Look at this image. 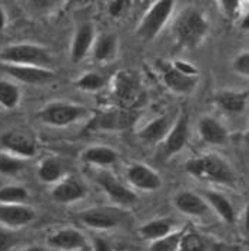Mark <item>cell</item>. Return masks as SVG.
Listing matches in <instances>:
<instances>
[{"label":"cell","mask_w":249,"mask_h":251,"mask_svg":"<svg viewBox=\"0 0 249 251\" xmlns=\"http://www.w3.org/2000/svg\"><path fill=\"white\" fill-rule=\"evenodd\" d=\"M93 58L97 62H109L115 58L117 52V38L113 33H103L95 38L93 42Z\"/></svg>","instance_id":"cell-26"},{"label":"cell","mask_w":249,"mask_h":251,"mask_svg":"<svg viewBox=\"0 0 249 251\" xmlns=\"http://www.w3.org/2000/svg\"><path fill=\"white\" fill-rule=\"evenodd\" d=\"M175 231L173 228V223L168 218H156V220H151L145 224H142L137 230V234L142 240L145 241H156L168 234Z\"/></svg>","instance_id":"cell-25"},{"label":"cell","mask_w":249,"mask_h":251,"mask_svg":"<svg viewBox=\"0 0 249 251\" xmlns=\"http://www.w3.org/2000/svg\"><path fill=\"white\" fill-rule=\"evenodd\" d=\"M96 182L109 197V200L116 205H123V207L128 205L129 207V205H134L139 201L137 194L134 193L131 188H128L125 184H122L115 175L108 173V171L97 173Z\"/></svg>","instance_id":"cell-10"},{"label":"cell","mask_w":249,"mask_h":251,"mask_svg":"<svg viewBox=\"0 0 249 251\" xmlns=\"http://www.w3.org/2000/svg\"><path fill=\"white\" fill-rule=\"evenodd\" d=\"M92 115L86 106L72 102H52L38 112V118L49 126L65 128Z\"/></svg>","instance_id":"cell-5"},{"label":"cell","mask_w":249,"mask_h":251,"mask_svg":"<svg viewBox=\"0 0 249 251\" xmlns=\"http://www.w3.org/2000/svg\"><path fill=\"white\" fill-rule=\"evenodd\" d=\"M183 231L185 230H175L171 234L152 241L149 244V251H178Z\"/></svg>","instance_id":"cell-32"},{"label":"cell","mask_w":249,"mask_h":251,"mask_svg":"<svg viewBox=\"0 0 249 251\" xmlns=\"http://www.w3.org/2000/svg\"><path fill=\"white\" fill-rule=\"evenodd\" d=\"M173 207L179 213L189 215V217H206L211 213L209 205L206 204L205 198L193 191H181L173 197Z\"/></svg>","instance_id":"cell-17"},{"label":"cell","mask_w":249,"mask_h":251,"mask_svg":"<svg viewBox=\"0 0 249 251\" xmlns=\"http://www.w3.org/2000/svg\"><path fill=\"white\" fill-rule=\"evenodd\" d=\"M92 251H113V247L100 237H95L92 241Z\"/></svg>","instance_id":"cell-38"},{"label":"cell","mask_w":249,"mask_h":251,"mask_svg":"<svg viewBox=\"0 0 249 251\" xmlns=\"http://www.w3.org/2000/svg\"><path fill=\"white\" fill-rule=\"evenodd\" d=\"M47 247L59 251H89L91 244L86 235L77 228L66 227L47 235Z\"/></svg>","instance_id":"cell-11"},{"label":"cell","mask_w":249,"mask_h":251,"mask_svg":"<svg viewBox=\"0 0 249 251\" xmlns=\"http://www.w3.org/2000/svg\"><path fill=\"white\" fill-rule=\"evenodd\" d=\"M0 68L6 75L26 85H45L56 79V74L47 68L13 66V65H0Z\"/></svg>","instance_id":"cell-15"},{"label":"cell","mask_w":249,"mask_h":251,"mask_svg":"<svg viewBox=\"0 0 249 251\" xmlns=\"http://www.w3.org/2000/svg\"><path fill=\"white\" fill-rule=\"evenodd\" d=\"M131 7V1L126 0H112L108 3V13L113 18V19H119L122 18Z\"/></svg>","instance_id":"cell-36"},{"label":"cell","mask_w":249,"mask_h":251,"mask_svg":"<svg viewBox=\"0 0 249 251\" xmlns=\"http://www.w3.org/2000/svg\"><path fill=\"white\" fill-rule=\"evenodd\" d=\"M75 86L80 91H86V92H95L100 91L105 86V77L96 72H88L85 75L77 79L75 82Z\"/></svg>","instance_id":"cell-33"},{"label":"cell","mask_w":249,"mask_h":251,"mask_svg":"<svg viewBox=\"0 0 249 251\" xmlns=\"http://www.w3.org/2000/svg\"><path fill=\"white\" fill-rule=\"evenodd\" d=\"M82 159L91 165H97V167H109L117 162L119 155L115 150L106 145H93L89 147L83 151Z\"/></svg>","instance_id":"cell-24"},{"label":"cell","mask_w":249,"mask_h":251,"mask_svg":"<svg viewBox=\"0 0 249 251\" xmlns=\"http://www.w3.org/2000/svg\"><path fill=\"white\" fill-rule=\"evenodd\" d=\"M198 132L204 142L211 145H224L226 144L229 134L228 129L216 118L209 115L202 116L198 122Z\"/></svg>","instance_id":"cell-20"},{"label":"cell","mask_w":249,"mask_h":251,"mask_svg":"<svg viewBox=\"0 0 249 251\" xmlns=\"http://www.w3.org/2000/svg\"><path fill=\"white\" fill-rule=\"evenodd\" d=\"M189 141V115L182 112L176 118L169 134L162 141V154L165 158L179 154Z\"/></svg>","instance_id":"cell-13"},{"label":"cell","mask_w":249,"mask_h":251,"mask_svg":"<svg viewBox=\"0 0 249 251\" xmlns=\"http://www.w3.org/2000/svg\"><path fill=\"white\" fill-rule=\"evenodd\" d=\"M206 201V204L209 205L213 213L216 214L224 223L233 226L236 223V213L235 208L232 205L229 200L224 195V194L218 193V191H205L202 195Z\"/></svg>","instance_id":"cell-23"},{"label":"cell","mask_w":249,"mask_h":251,"mask_svg":"<svg viewBox=\"0 0 249 251\" xmlns=\"http://www.w3.org/2000/svg\"><path fill=\"white\" fill-rule=\"evenodd\" d=\"M38 178L45 184H58L63 178V165L56 156H47L40 161Z\"/></svg>","instance_id":"cell-27"},{"label":"cell","mask_w":249,"mask_h":251,"mask_svg":"<svg viewBox=\"0 0 249 251\" xmlns=\"http://www.w3.org/2000/svg\"><path fill=\"white\" fill-rule=\"evenodd\" d=\"M22 251H50V249L46 247V246H40V244H32V246H27L24 250Z\"/></svg>","instance_id":"cell-40"},{"label":"cell","mask_w":249,"mask_h":251,"mask_svg":"<svg viewBox=\"0 0 249 251\" xmlns=\"http://www.w3.org/2000/svg\"><path fill=\"white\" fill-rule=\"evenodd\" d=\"M216 106L226 114H242L248 105L247 91H221L215 95Z\"/></svg>","instance_id":"cell-22"},{"label":"cell","mask_w":249,"mask_h":251,"mask_svg":"<svg viewBox=\"0 0 249 251\" xmlns=\"http://www.w3.org/2000/svg\"><path fill=\"white\" fill-rule=\"evenodd\" d=\"M95 42V27L92 23L86 22L77 27L70 48V59L73 63H80L88 56Z\"/></svg>","instance_id":"cell-19"},{"label":"cell","mask_w":249,"mask_h":251,"mask_svg":"<svg viewBox=\"0 0 249 251\" xmlns=\"http://www.w3.org/2000/svg\"><path fill=\"white\" fill-rule=\"evenodd\" d=\"M19 243V237L13 230L0 227V251H12Z\"/></svg>","instance_id":"cell-34"},{"label":"cell","mask_w":249,"mask_h":251,"mask_svg":"<svg viewBox=\"0 0 249 251\" xmlns=\"http://www.w3.org/2000/svg\"><path fill=\"white\" fill-rule=\"evenodd\" d=\"M173 9L175 1L172 0H158L152 3V6L140 20L136 29V35L143 40H152L156 38L172 16Z\"/></svg>","instance_id":"cell-7"},{"label":"cell","mask_w":249,"mask_h":251,"mask_svg":"<svg viewBox=\"0 0 249 251\" xmlns=\"http://www.w3.org/2000/svg\"><path fill=\"white\" fill-rule=\"evenodd\" d=\"M126 179L135 188L142 191H156L162 187V178L145 164H132L126 170Z\"/></svg>","instance_id":"cell-16"},{"label":"cell","mask_w":249,"mask_h":251,"mask_svg":"<svg viewBox=\"0 0 249 251\" xmlns=\"http://www.w3.org/2000/svg\"><path fill=\"white\" fill-rule=\"evenodd\" d=\"M188 174L204 182H212L218 185L233 187L236 176L230 164L218 154H204L191 158L185 164Z\"/></svg>","instance_id":"cell-1"},{"label":"cell","mask_w":249,"mask_h":251,"mask_svg":"<svg viewBox=\"0 0 249 251\" xmlns=\"http://www.w3.org/2000/svg\"><path fill=\"white\" fill-rule=\"evenodd\" d=\"M123 215L116 208H89L79 213V221L89 228L108 231L120 226Z\"/></svg>","instance_id":"cell-12"},{"label":"cell","mask_w":249,"mask_h":251,"mask_svg":"<svg viewBox=\"0 0 249 251\" xmlns=\"http://www.w3.org/2000/svg\"><path fill=\"white\" fill-rule=\"evenodd\" d=\"M139 118L137 111H129V109H122V108H108L103 111H97L95 115L92 116L91 122L88 124L86 129L88 131H125L132 128Z\"/></svg>","instance_id":"cell-6"},{"label":"cell","mask_w":249,"mask_h":251,"mask_svg":"<svg viewBox=\"0 0 249 251\" xmlns=\"http://www.w3.org/2000/svg\"><path fill=\"white\" fill-rule=\"evenodd\" d=\"M38 214L27 204H0V226L9 230H18L30 226Z\"/></svg>","instance_id":"cell-14"},{"label":"cell","mask_w":249,"mask_h":251,"mask_svg":"<svg viewBox=\"0 0 249 251\" xmlns=\"http://www.w3.org/2000/svg\"><path fill=\"white\" fill-rule=\"evenodd\" d=\"M209 32V23L202 12L186 9L179 15L173 25V35L179 46L193 49L198 48Z\"/></svg>","instance_id":"cell-3"},{"label":"cell","mask_w":249,"mask_h":251,"mask_svg":"<svg viewBox=\"0 0 249 251\" xmlns=\"http://www.w3.org/2000/svg\"><path fill=\"white\" fill-rule=\"evenodd\" d=\"M1 65L13 66H36L47 68L52 65L50 52L36 43H15L7 45L0 50Z\"/></svg>","instance_id":"cell-4"},{"label":"cell","mask_w":249,"mask_h":251,"mask_svg":"<svg viewBox=\"0 0 249 251\" xmlns=\"http://www.w3.org/2000/svg\"><path fill=\"white\" fill-rule=\"evenodd\" d=\"M24 168H26L24 159L0 151V175H3V176H18Z\"/></svg>","instance_id":"cell-31"},{"label":"cell","mask_w":249,"mask_h":251,"mask_svg":"<svg viewBox=\"0 0 249 251\" xmlns=\"http://www.w3.org/2000/svg\"><path fill=\"white\" fill-rule=\"evenodd\" d=\"M20 99L22 92L15 82L0 79V106L6 111L16 109L19 106Z\"/></svg>","instance_id":"cell-28"},{"label":"cell","mask_w":249,"mask_h":251,"mask_svg":"<svg viewBox=\"0 0 249 251\" xmlns=\"http://www.w3.org/2000/svg\"><path fill=\"white\" fill-rule=\"evenodd\" d=\"M218 4L222 7V12L225 13V16L232 19L238 12V9L241 6V1H238V0H222Z\"/></svg>","instance_id":"cell-37"},{"label":"cell","mask_w":249,"mask_h":251,"mask_svg":"<svg viewBox=\"0 0 249 251\" xmlns=\"http://www.w3.org/2000/svg\"><path fill=\"white\" fill-rule=\"evenodd\" d=\"M159 69L165 86L176 95H189L198 86V76L181 71L173 62H160Z\"/></svg>","instance_id":"cell-8"},{"label":"cell","mask_w":249,"mask_h":251,"mask_svg":"<svg viewBox=\"0 0 249 251\" xmlns=\"http://www.w3.org/2000/svg\"><path fill=\"white\" fill-rule=\"evenodd\" d=\"M0 145L4 152L22 159L35 156L38 151L36 139L22 129H9L3 132L0 135Z\"/></svg>","instance_id":"cell-9"},{"label":"cell","mask_w":249,"mask_h":251,"mask_svg":"<svg viewBox=\"0 0 249 251\" xmlns=\"http://www.w3.org/2000/svg\"><path fill=\"white\" fill-rule=\"evenodd\" d=\"M52 198L59 204H72L83 200L88 194L86 187L75 176L62 178L58 184H55L52 190Z\"/></svg>","instance_id":"cell-18"},{"label":"cell","mask_w":249,"mask_h":251,"mask_svg":"<svg viewBox=\"0 0 249 251\" xmlns=\"http://www.w3.org/2000/svg\"><path fill=\"white\" fill-rule=\"evenodd\" d=\"M232 69L241 75V76H248L249 75V52H241L232 62Z\"/></svg>","instance_id":"cell-35"},{"label":"cell","mask_w":249,"mask_h":251,"mask_svg":"<svg viewBox=\"0 0 249 251\" xmlns=\"http://www.w3.org/2000/svg\"><path fill=\"white\" fill-rule=\"evenodd\" d=\"M178 251H212L208 240L196 231H183Z\"/></svg>","instance_id":"cell-29"},{"label":"cell","mask_w":249,"mask_h":251,"mask_svg":"<svg viewBox=\"0 0 249 251\" xmlns=\"http://www.w3.org/2000/svg\"><path fill=\"white\" fill-rule=\"evenodd\" d=\"M29 191L22 185H3L0 187V204H26Z\"/></svg>","instance_id":"cell-30"},{"label":"cell","mask_w":249,"mask_h":251,"mask_svg":"<svg viewBox=\"0 0 249 251\" xmlns=\"http://www.w3.org/2000/svg\"><path fill=\"white\" fill-rule=\"evenodd\" d=\"M112 97L117 108L139 112V108L145 103L146 94L137 74L123 69L112 79Z\"/></svg>","instance_id":"cell-2"},{"label":"cell","mask_w":249,"mask_h":251,"mask_svg":"<svg viewBox=\"0 0 249 251\" xmlns=\"http://www.w3.org/2000/svg\"><path fill=\"white\" fill-rule=\"evenodd\" d=\"M6 25H7V16H6L4 9L0 6V32H3V30H4Z\"/></svg>","instance_id":"cell-39"},{"label":"cell","mask_w":249,"mask_h":251,"mask_svg":"<svg viewBox=\"0 0 249 251\" xmlns=\"http://www.w3.org/2000/svg\"><path fill=\"white\" fill-rule=\"evenodd\" d=\"M173 126V119L171 115H160L148 122L140 131L137 136L146 144H159L162 142L166 135L169 134Z\"/></svg>","instance_id":"cell-21"}]
</instances>
